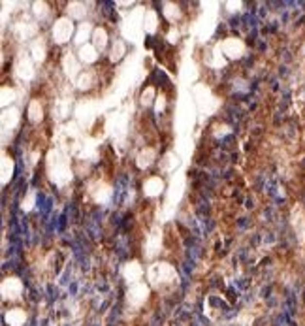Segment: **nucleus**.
Here are the masks:
<instances>
[{
	"instance_id": "nucleus-34",
	"label": "nucleus",
	"mask_w": 305,
	"mask_h": 326,
	"mask_svg": "<svg viewBox=\"0 0 305 326\" xmlns=\"http://www.w3.org/2000/svg\"><path fill=\"white\" fill-rule=\"evenodd\" d=\"M224 6L228 8V12H239V8H241V2H226Z\"/></svg>"
},
{
	"instance_id": "nucleus-11",
	"label": "nucleus",
	"mask_w": 305,
	"mask_h": 326,
	"mask_svg": "<svg viewBox=\"0 0 305 326\" xmlns=\"http://www.w3.org/2000/svg\"><path fill=\"white\" fill-rule=\"evenodd\" d=\"M98 57H100V51L92 43H85L77 49V58H79L81 64H92V62L98 60Z\"/></svg>"
},
{
	"instance_id": "nucleus-26",
	"label": "nucleus",
	"mask_w": 305,
	"mask_h": 326,
	"mask_svg": "<svg viewBox=\"0 0 305 326\" xmlns=\"http://www.w3.org/2000/svg\"><path fill=\"white\" fill-rule=\"evenodd\" d=\"M160 243H162V232L157 228V230H153V234H151V238H149V251H147V256H149V258H153V256L160 251Z\"/></svg>"
},
{
	"instance_id": "nucleus-25",
	"label": "nucleus",
	"mask_w": 305,
	"mask_h": 326,
	"mask_svg": "<svg viewBox=\"0 0 305 326\" xmlns=\"http://www.w3.org/2000/svg\"><path fill=\"white\" fill-rule=\"evenodd\" d=\"M162 6H164V8H162L164 17H166L168 21L175 23V21H179V19H181V8H179L177 4H174V2H164Z\"/></svg>"
},
{
	"instance_id": "nucleus-1",
	"label": "nucleus",
	"mask_w": 305,
	"mask_h": 326,
	"mask_svg": "<svg viewBox=\"0 0 305 326\" xmlns=\"http://www.w3.org/2000/svg\"><path fill=\"white\" fill-rule=\"evenodd\" d=\"M49 177L57 185H66L72 179V172L68 166V160L62 158L57 151L49 153Z\"/></svg>"
},
{
	"instance_id": "nucleus-16",
	"label": "nucleus",
	"mask_w": 305,
	"mask_h": 326,
	"mask_svg": "<svg viewBox=\"0 0 305 326\" xmlns=\"http://www.w3.org/2000/svg\"><path fill=\"white\" fill-rule=\"evenodd\" d=\"M19 110L17 108H8L2 112V128L4 130H14L17 125H19Z\"/></svg>"
},
{
	"instance_id": "nucleus-7",
	"label": "nucleus",
	"mask_w": 305,
	"mask_h": 326,
	"mask_svg": "<svg viewBox=\"0 0 305 326\" xmlns=\"http://www.w3.org/2000/svg\"><path fill=\"white\" fill-rule=\"evenodd\" d=\"M149 285L145 283H136V285H130V288H128V292H126V300H128V304L132 306H142V304H145V300L149 298Z\"/></svg>"
},
{
	"instance_id": "nucleus-18",
	"label": "nucleus",
	"mask_w": 305,
	"mask_h": 326,
	"mask_svg": "<svg viewBox=\"0 0 305 326\" xmlns=\"http://www.w3.org/2000/svg\"><path fill=\"white\" fill-rule=\"evenodd\" d=\"M45 55H47V47L42 38H36L34 42L30 43V57L34 62H44Z\"/></svg>"
},
{
	"instance_id": "nucleus-29",
	"label": "nucleus",
	"mask_w": 305,
	"mask_h": 326,
	"mask_svg": "<svg viewBox=\"0 0 305 326\" xmlns=\"http://www.w3.org/2000/svg\"><path fill=\"white\" fill-rule=\"evenodd\" d=\"M125 51H126V47H125V43L121 42V40L113 43V47H111V55H109L111 62H117V60H121V58H123V55H125Z\"/></svg>"
},
{
	"instance_id": "nucleus-22",
	"label": "nucleus",
	"mask_w": 305,
	"mask_h": 326,
	"mask_svg": "<svg viewBox=\"0 0 305 326\" xmlns=\"http://www.w3.org/2000/svg\"><path fill=\"white\" fill-rule=\"evenodd\" d=\"M94 81H96V79H94V74L90 70H85V72H81L79 77L75 79V87H77L79 91H89L90 87L94 85Z\"/></svg>"
},
{
	"instance_id": "nucleus-6",
	"label": "nucleus",
	"mask_w": 305,
	"mask_h": 326,
	"mask_svg": "<svg viewBox=\"0 0 305 326\" xmlns=\"http://www.w3.org/2000/svg\"><path fill=\"white\" fill-rule=\"evenodd\" d=\"M15 76L23 81H30L34 77V60L29 55H21L15 62Z\"/></svg>"
},
{
	"instance_id": "nucleus-2",
	"label": "nucleus",
	"mask_w": 305,
	"mask_h": 326,
	"mask_svg": "<svg viewBox=\"0 0 305 326\" xmlns=\"http://www.w3.org/2000/svg\"><path fill=\"white\" fill-rule=\"evenodd\" d=\"M147 275H149V281L153 287H162V285H170L174 283L175 279H177V273H175V268L172 264H168V262H155L149 271H147Z\"/></svg>"
},
{
	"instance_id": "nucleus-14",
	"label": "nucleus",
	"mask_w": 305,
	"mask_h": 326,
	"mask_svg": "<svg viewBox=\"0 0 305 326\" xmlns=\"http://www.w3.org/2000/svg\"><path fill=\"white\" fill-rule=\"evenodd\" d=\"M155 158H157L155 149H153V147H144V149L138 153V156H136V164H138L140 170H147L149 166H153Z\"/></svg>"
},
{
	"instance_id": "nucleus-31",
	"label": "nucleus",
	"mask_w": 305,
	"mask_h": 326,
	"mask_svg": "<svg viewBox=\"0 0 305 326\" xmlns=\"http://www.w3.org/2000/svg\"><path fill=\"white\" fill-rule=\"evenodd\" d=\"M19 29H21V34H23L25 38H30V36H34V34H36L38 27H36V23H25V25H21Z\"/></svg>"
},
{
	"instance_id": "nucleus-19",
	"label": "nucleus",
	"mask_w": 305,
	"mask_h": 326,
	"mask_svg": "<svg viewBox=\"0 0 305 326\" xmlns=\"http://www.w3.org/2000/svg\"><path fill=\"white\" fill-rule=\"evenodd\" d=\"M27 321V313L23 311L21 307H14L6 313V323L10 326H23Z\"/></svg>"
},
{
	"instance_id": "nucleus-5",
	"label": "nucleus",
	"mask_w": 305,
	"mask_h": 326,
	"mask_svg": "<svg viewBox=\"0 0 305 326\" xmlns=\"http://www.w3.org/2000/svg\"><path fill=\"white\" fill-rule=\"evenodd\" d=\"M0 292L4 300H17L23 292V283L19 277H6L0 285Z\"/></svg>"
},
{
	"instance_id": "nucleus-23",
	"label": "nucleus",
	"mask_w": 305,
	"mask_h": 326,
	"mask_svg": "<svg viewBox=\"0 0 305 326\" xmlns=\"http://www.w3.org/2000/svg\"><path fill=\"white\" fill-rule=\"evenodd\" d=\"M92 45L98 49V51H104L106 45H108V30L104 27H96L94 32H92Z\"/></svg>"
},
{
	"instance_id": "nucleus-3",
	"label": "nucleus",
	"mask_w": 305,
	"mask_h": 326,
	"mask_svg": "<svg viewBox=\"0 0 305 326\" xmlns=\"http://www.w3.org/2000/svg\"><path fill=\"white\" fill-rule=\"evenodd\" d=\"M51 36H53L55 43L70 42V38L75 36V34H73L72 19H70V17H60V19H57L55 25H53V30H51Z\"/></svg>"
},
{
	"instance_id": "nucleus-10",
	"label": "nucleus",
	"mask_w": 305,
	"mask_h": 326,
	"mask_svg": "<svg viewBox=\"0 0 305 326\" xmlns=\"http://www.w3.org/2000/svg\"><path fill=\"white\" fill-rule=\"evenodd\" d=\"M79 58L75 57V55H72V53H66L64 55V58H62V68H64V74L70 77V79H77L79 77V74H81V70H79Z\"/></svg>"
},
{
	"instance_id": "nucleus-12",
	"label": "nucleus",
	"mask_w": 305,
	"mask_h": 326,
	"mask_svg": "<svg viewBox=\"0 0 305 326\" xmlns=\"http://www.w3.org/2000/svg\"><path fill=\"white\" fill-rule=\"evenodd\" d=\"M14 172H15V162L12 156H8L6 153H2V160H0V183L2 185H8L10 179L14 177Z\"/></svg>"
},
{
	"instance_id": "nucleus-15",
	"label": "nucleus",
	"mask_w": 305,
	"mask_h": 326,
	"mask_svg": "<svg viewBox=\"0 0 305 326\" xmlns=\"http://www.w3.org/2000/svg\"><path fill=\"white\" fill-rule=\"evenodd\" d=\"M92 32H94V29H92V25L90 23H81L79 27H77V30H75V36H73V42L77 43L79 47L81 45H85V43H89V40H92Z\"/></svg>"
},
{
	"instance_id": "nucleus-27",
	"label": "nucleus",
	"mask_w": 305,
	"mask_h": 326,
	"mask_svg": "<svg viewBox=\"0 0 305 326\" xmlns=\"http://www.w3.org/2000/svg\"><path fill=\"white\" fill-rule=\"evenodd\" d=\"M140 102H142L144 108L153 106V102H157V91H155V87H145V91L140 96Z\"/></svg>"
},
{
	"instance_id": "nucleus-24",
	"label": "nucleus",
	"mask_w": 305,
	"mask_h": 326,
	"mask_svg": "<svg viewBox=\"0 0 305 326\" xmlns=\"http://www.w3.org/2000/svg\"><path fill=\"white\" fill-rule=\"evenodd\" d=\"M15 98H17V95H15L14 87H8V85L2 87V91H0V106H2L4 110H8V106L12 108Z\"/></svg>"
},
{
	"instance_id": "nucleus-21",
	"label": "nucleus",
	"mask_w": 305,
	"mask_h": 326,
	"mask_svg": "<svg viewBox=\"0 0 305 326\" xmlns=\"http://www.w3.org/2000/svg\"><path fill=\"white\" fill-rule=\"evenodd\" d=\"M87 15V6L83 2H70L68 4V17L70 19H77V21H83Z\"/></svg>"
},
{
	"instance_id": "nucleus-33",
	"label": "nucleus",
	"mask_w": 305,
	"mask_h": 326,
	"mask_svg": "<svg viewBox=\"0 0 305 326\" xmlns=\"http://www.w3.org/2000/svg\"><path fill=\"white\" fill-rule=\"evenodd\" d=\"M168 42H170V43H177V42H179V30H177V29H170V32H168Z\"/></svg>"
},
{
	"instance_id": "nucleus-8",
	"label": "nucleus",
	"mask_w": 305,
	"mask_h": 326,
	"mask_svg": "<svg viewBox=\"0 0 305 326\" xmlns=\"http://www.w3.org/2000/svg\"><path fill=\"white\" fill-rule=\"evenodd\" d=\"M123 277L126 279V283L128 285L140 283V279L144 277V268H142V264H140L138 260L126 262V264L123 266Z\"/></svg>"
},
{
	"instance_id": "nucleus-28",
	"label": "nucleus",
	"mask_w": 305,
	"mask_h": 326,
	"mask_svg": "<svg viewBox=\"0 0 305 326\" xmlns=\"http://www.w3.org/2000/svg\"><path fill=\"white\" fill-rule=\"evenodd\" d=\"M32 14H34V17L36 19H45L47 15H49V6H47V2H32Z\"/></svg>"
},
{
	"instance_id": "nucleus-13",
	"label": "nucleus",
	"mask_w": 305,
	"mask_h": 326,
	"mask_svg": "<svg viewBox=\"0 0 305 326\" xmlns=\"http://www.w3.org/2000/svg\"><path fill=\"white\" fill-rule=\"evenodd\" d=\"M164 189H166L164 181L160 177H157V175H153L144 183V194L149 196V198H155V196H160L164 192Z\"/></svg>"
},
{
	"instance_id": "nucleus-17",
	"label": "nucleus",
	"mask_w": 305,
	"mask_h": 326,
	"mask_svg": "<svg viewBox=\"0 0 305 326\" xmlns=\"http://www.w3.org/2000/svg\"><path fill=\"white\" fill-rule=\"evenodd\" d=\"M142 25L147 34H155L159 29V15L155 10H147L145 14L142 15Z\"/></svg>"
},
{
	"instance_id": "nucleus-4",
	"label": "nucleus",
	"mask_w": 305,
	"mask_h": 326,
	"mask_svg": "<svg viewBox=\"0 0 305 326\" xmlns=\"http://www.w3.org/2000/svg\"><path fill=\"white\" fill-rule=\"evenodd\" d=\"M220 51L222 55L230 60H235V58H241L243 53H245V43L241 42L239 38H226L224 42L220 43Z\"/></svg>"
},
{
	"instance_id": "nucleus-20",
	"label": "nucleus",
	"mask_w": 305,
	"mask_h": 326,
	"mask_svg": "<svg viewBox=\"0 0 305 326\" xmlns=\"http://www.w3.org/2000/svg\"><path fill=\"white\" fill-rule=\"evenodd\" d=\"M27 115H29L30 123H40L44 119V106L40 104V100H30Z\"/></svg>"
},
{
	"instance_id": "nucleus-32",
	"label": "nucleus",
	"mask_w": 305,
	"mask_h": 326,
	"mask_svg": "<svg viewBox=\"0 0 305 326\" xmlns=\"http://www.w3.org/2000/svg\"><path fill=\"white\" fill-rule=\"evenodd\" d=\"M155 110H157V114H162V112L166 110V96H164V95L157 96V102H155Z\"/></svg>"
},
{
	"instance_id": "nucleus-30",
	"label": "nucleus",
	"mask_w": 305,
	"mask_h": 326,
	"mask_svg": "<svg viewBox=\"0 0 305 326\" xmlns=\"http://www.w3.org/2000/svg\"><path fill=\"white\" fill-rule=\"evenodd\" d=\"M34 204H36V194H34V192H29V194L23 198V202H21V208H23L25 211H32V210H34Z\"/></svg>"
},
{
	"instance_id": "nucleus-9",
	"label": "nucleus",
	"mask_w": 305,
	"mask_h": 326,
	"mask_svg": "<svg viewBox=\"0 0 305 326\" xmlns=\"http://www.w3.org/2000/svg\"><path fill=\"white\" fill-rule=\"evenodd\" d=\"M111 192H113L111 187L108 183H104V181H96V183L90 185V196L98 204H106L108 200L111 198Z\"/></svg>"
}]
</instances>
